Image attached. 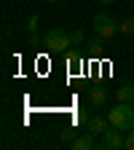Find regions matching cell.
<instances>
[{
    "mask_svg": "<svg viewBox=\"0 0 134 150\" xmlns=\"http://www.w3.org/2000/svg\"><path fill=\"white\" fill-rule=\"evenodd\" d=\"M107 118L116 129L131 131L134 129V107H131V102H118L113 110H107Z\"/></svg>",
    "mask_w": 134,
    "mask_h": 150,
    "instance_id": "6da1fadb",
    "label": "cell"
},
{
    "mask_svg": "<svg viewBox=\"0 0 134 150\" xmlns=\"http://www.w3.org/2000/svg\"><path fill=\"white\" fill-rule=\"evenodd\" d=\"M43 46H46L51 54L67 51V48L72 46V43H70V32H67V30H59V27L48 30V32H46V38H43Z\"/></svg>",
    "mask_w": 134,
    "mask_h": 150,
    "instance_id": "7a4b0ae2",
    "label": "cell"
},
{
    "mask_svg": "<svg viewBox=\"0 0 134 150\" xmlns=\"http://www.w3.org/2000/svg\"><path fill=\"white\" fill-rule=\"evenodd\" d=\"M91 27H94V32H97L102 40H110L116 32H121L118 30V22L110 13H97V16H94V22H91Z\"/></svg>",
    "mask_w": 134,
    "mask_h": 150,
    "instance_id": "3957f363",
    "label": "cell"
},
{
    "mask_svg": "<svg viewBox=\"0 0 134 150\" xmlns=\"http://www.w3.org/2000/svg\"><path fill=\"white\" fill-rule=\"evenodd\" d=\"M97 147H102V150H121V147H126V137H123V131L116 129V126H110L105 134L99 137Z\"/></svg>",
    "mask_w": 134,
    "mask_h": 150,
    "instance_id": "277c9868",
    "label": "cell"
},
{
    "mask_svg": "<svg viewBox=\"0 0 134 150\" xmlns=\"http://www.w3.org/2000/svg\"><path fill=\"white\" fill-rule=\"evenodd\" d=\"M110 126H113V123H110V118H107V115H91V118L86 121L89 134H94V137H102Z\"/></svg>",
    "mask_w": 134,
    "mask_h": 150,
    "instance_id": "5b68a950",
    "label": "cell"
},
{
    "mask_svg": "<svg viewBox=\"0 0 134 150\" xmlns=\"http://www.w3.org/2000/svg\"><path fill=\"white\" fill-rule=\"evenodd\" d=\"M72 150H94L97 147V142H94V134H83V137H75L70 142Z\"/></svg>",
    "mask_w": 134,
    "mask_h": 150,
    "instance_id": "8992f818",
    "label": "cell"
},
{
    "mask_svg": "<svg viewBox=\"0 0 134 150\" xmlns=\"http://www.w3.org/2000/svg\"><path fill=\"white\" fill-rule=\"evenodd\" d=\"M89 102H91L94 107H102V105L107 102V91H105L102 86H97V88H91V91H89Z\"/></svg>",
    "mask_w": 134,
    "mask_h": 150,
    "instance_id": "52a82bcc",
    "label": "cell"
},
{
    "mask_svg": "<svg viewBox=\"0 0 134 150\" xmlns=\"http://www.w3.org/2000/svg\"><path fill=\"white\" fill-rule=\"evenodd\" d=\"M116 97H118V102H131V99H134V83L118 88V91H116Z\"/></svg>",
    "mask_w": 134,
    "mask_h": 150,
    "instance_id": "ba28073f",
    "label": "cell"
},
{
    "mask_svg": "<svg viewBox=\"0 0 134 150\" xmlns=\"http://www.w3.org/2000/svg\"><path fill=\"white\" fill-rule=\"evenodd\" d=\"M67 64H72V67H78L81 64V51H75V48H67Z\"/></svg>",
    "mask_w": 134,
    "mask_h": 150,
    "instance_id": "9c48e42d",
    "label": "cell"
},
{
    "mask_svg": "<svg viewBox=\"0 0 134 150\" xmlns=\"http://www.w3.org/2000/svg\"><path fill=\"white\" fill-rule=\"evenodd\" d=\"M118 30L123 35H134V19H123V22H118Z\"/></svg>",
    "mask_w": 134,
    "mask_h": 150,
    "instance_id": "30bf717a",
    "label": "cell"
},
{
    "mask_svg": "<svg viewBox=\"0 0 134 150\" xmlns=\"http://www.w3.org/2000/svg\"><path fill=\"white\" fill-rule=\"evenodd\" d=\"M70 43H72V46H83V43H86V35H83L81 30L70 32Z\"/></svg>",
    "mask_w": 134,
    "mask_h": 150,
    "instance_id": "8fae6325",
    "label": "cell"
},
{
    "mask_svg": "<svg viewBox=\"0 0 134 150\" xmlns=\"http://www.w3.org/2000/svg\"><path fill=\"white\" fill-rule=\"evenodd\" d=\"M59 139H62V142H72V139H75V131H72V129H62V131H59Z\"/></svg>",
    "mask_w": 134,
    "mask_h": 150,
    "instance_id": "7c38bea8",
    "label": "cell"
},
{
    "mask_svg": "<svg viewBox=\"0 0 134 150\" xmlns=\"http://www.w3.org/2000/svg\"><path fill=\"white\" fill-rule=\"evenodd\" d=\"M35 30H38V16L32 13V16H30V24H27V32H30V35H35Z\"/></svg>",
    "mask_w": 134,
    "mask_h": 150,
    "instance_id": "4fadbf2b",
    "label": "cell"
},
{
    "mask_svg": "<svg viewBox=\"0 0 134 150\" xmlns=\"http://www.w3.org/2000/svg\"><path fill=\"white\" fill-rule=\"evenodd\" d=\"M126 150H134V129L129 131V137H126Z\"/></svg>",
    "mask_w": 134,
    "mask_h": 150,
    "instance_id": "5bb4252c",
    "label": "cell"
},
{
    "mask_svg": "<svg viewBox=\"0 0 134 150\" xmlns=\"http://www.w3.org/2000/svg\"><path fill=\"white\" fill-rule=\"evenodd\" d=\"M102 3H116V0H102Z\"/></svg>",
    "mask_w": 134,
    "mask_h": 150,
    "instance_id": "9a60e30c",
    "label": "cell"
},
{
    "mask_svg": "<svg viewBox=\"0 0 134 150\" xmlns=\"http://www.w3.org/2000/svg\"><path fill=\"white\" fill-rule=\"evenodd\" d=\"M48 3H59V0H48Z\"/></svg>",
    "mask_w": 134,
    "mask_h": 150,
    "instance_id": "2e32d148",
    "label": "cell"
},
{
    "mask_svg": "<svg viewBox=\"0 0 134 150\" xmlns=\"http://www.w3.org/2000/svg\"><path fill=\"white\" fill-rule=\"evenodd\" d=\"M131 107H134V99H131Z\"/></svg>",
    "mask_w": 134,
    "mask_h": 150,
    "instance_id": "e0dca14e",
    "label": "cell"
}]
</instances>
